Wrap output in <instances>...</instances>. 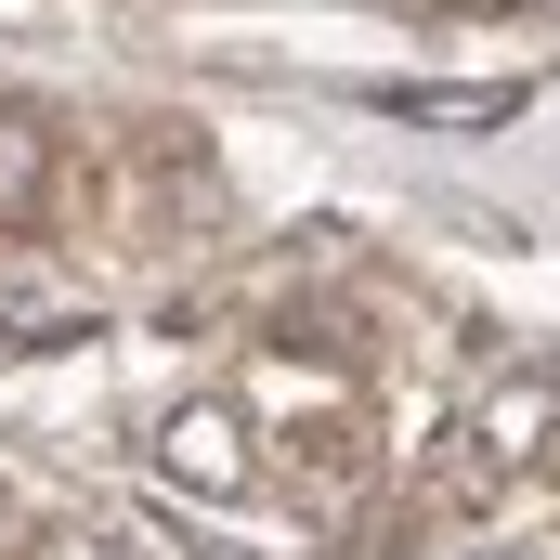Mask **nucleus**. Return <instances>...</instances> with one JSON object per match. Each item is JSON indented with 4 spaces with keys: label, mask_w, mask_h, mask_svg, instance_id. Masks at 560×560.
Here are the masks:
<instances>
[{
    "label": "nucleus",
    "mask_w": 560,
    "mask_h": 560,
    "mask_svg": "<svg viewBox=\"0 0 560 560\" xmlns=\"http://www.w3.org/2000/svg\"><path fill=\"white\" fill-rule=\"evenodd\" d=\"M156 482H170V495H209V509H222V495H248V482H261V456H248V418H235L222 392L170 405V418H156Z\"/></svg>",
    "instance_id": "nucleus-1"
},
{
    "label": "nucleus",
    "mask_w": 560,
    "mask_h": 560,
    "mask_svg": "<svg viewBox=\"0 0 560 560\" xmlns=\"http://www.w3.org/2000/svg\"><path fill=\"white\" fill-rule=\"evenodd\" d=\"M482 469H535V456H560V378H495L482 405H469V430H456Z\"/></svg>",
    "instance_id": "nucleus-2"
},
{
    "label": "nucleus",
    "mask_w": 560,
    "mask_h": 560,
    "mask_svg": "<svg viewBox=\"0 0 560 560\" xmlns=\"http://www.w3.org/2000/svg\"><path fill=\"white\" fill-rule=\"evenodd\" d=\"M378 118H418V131H495V118H522V79H392Z\"/></svg>",
    "instance_id": "nucleus-3"
},
{
    "label": "nucleus",
    "mask_w": 560,
    "mask_h": 560,
    "mask_svg": "<svg viewBox=\"0 0 560 560\" xmlns=\"http://www.w3.org/2000/svg\"><path fill=\"white\" fill-rule=\"evenodd\" d=\"M300 482H313V495H352V482H365V443H352L339 418H326V430H300Z\"/></svg>",
    "instance_id": "nucleus-4"
},
{
    "label": "nucleus",
    "mask_w": 560,
    "mask_h": 560,
    "mask_svg": "<svg viewBox=\"0 0 560 560\" xmlns=\"http://www.w3.org/2000/svg\"><path fill=\"white\" fill-rule=\"evenodd\" d=\"M26 196H39V131L0 118V209H26Z\"/></svg>",
    "instance_id": "nucleus-5"
}]
</instances>
